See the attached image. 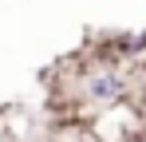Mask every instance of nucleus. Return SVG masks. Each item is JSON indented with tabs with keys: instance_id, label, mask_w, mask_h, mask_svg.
<instances>
[{
	"instance_id": "nucleus-1",
	"label": "nucleus",
	"mask_w": 146,
	"mask_h": 142,
	"mask_svg": "<svg viewBox=\"0 0 146 142\" xmlns=\"http://www.w3.org/2000/svg\"><path fill=\"white\" fill-rule=\"evenodd\" d=\"M83 95L95 99V103H122V99H126V75L115 71V67H103V71H95V75H87Z\"/></svg>"
},
{
	"instance_id": "nucleus-2",
	"label": "nucleus",
	"mask_w": 146,
	"mask_h": 142,
	"mask_svg": "<svg viewBox=\"0 0 146 142\" xmlns=\"http://www.w3.org/2000/svg\"><path fill=\"white\" fill-rule=\"evenodd\" d=\"M126 142H146V126H142V130H134V134H130Z\"/></svg>"
}]
</instances>
